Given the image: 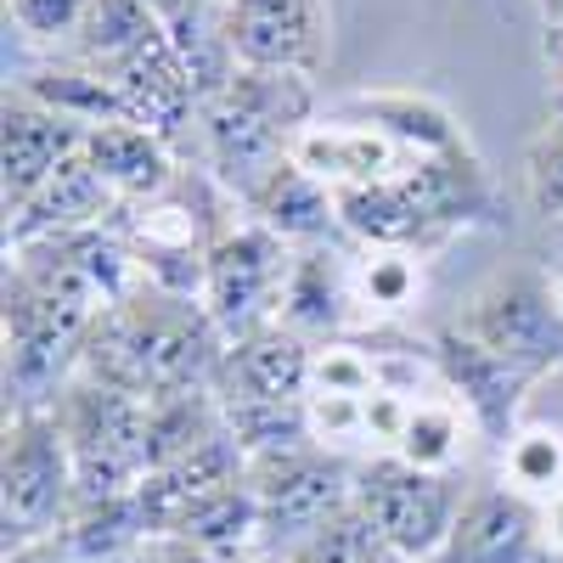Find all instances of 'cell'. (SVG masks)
<instances>
[{
    "mask_svg": "<svg viewBox=\"0 0 563 563\" xmlns=\"http://www.w3.org/2000/svg\"><path fill=\"white\" fill-rule=\"evenodd\" d=\"M310 119H316V90H310L305 74L238 68L198 108L203 169L243 203L276 164H288L294 135Z\"/></svg>",
    "mask_w": 563,
    "mask_h": 563,
    "instance_id": "6da1fadb",
    "label": "cell"
},
{
    "mask_svg": "<svg viewBox=\"0 0 563 563\" xmlns=\"http://www.w3.org/2000/svg\"><path fill=\"white\" fill-rule=\"evenodd\" d=\"M79 474V501L135 496L153 474V400H135L124 389L74 378L52 406Z\"/></svg>",
    "mask_w": 563,
    "mask_h": 563,
    "instance_id": "7a4b0ae2",
    "label": "cell"
},
{
    "mask_svg": "<svg viewBox=\"0 0 563 563\" xmlns=\"http://www.w3.org/2000/svg\"><path fill=\"white\" fill-rule=\"evenodd\" d=\"M79 501L74 451L57 411H7V451H0V530L7 552L57 541Z\"/></svg>",
    "mask_w": 563,
    "mask_h": 563,
    "instance_id": "3957f363",
    "label": "cell"
},
{
    "mask_svg": "<svg viewBox=\"0 0 563 563\" xmlns=\"http://www.w3.org/2000/svg\"><path fill=\"white\" fill-rule=\"evenodd\" d=\"M456 333L507 361L512 372H525L530 384H541L547 372L563 366V305H558V282L541 271H496L479 282L467 305L456 310Z\"/></svg>",
    "mask_w": 563,
    "mask_h": 563,
    "instance_id": "277c9868",
    "label": "cell"
},
{
    "mask_svg": "<svg viewBox=\"0 0 563 563\" xmlns=\"http://www.w3.org/2000/svg\"><path fill=\"white\" fill-rule=\"evenodd\" d=\"M462 501L467 496H462L456 474H422V467H406L400 456L355 462V507L389 558L440 563Z\"/></svg>",
    "mask_w": 563,
    "mask_h": 563,
    "instance_id": "5b68a950",
    "label": "cell"
},
{
    "mask_svg": "<svg viewBox=\"0 0 563 563\" xmlns=\"http://www.w3.org/2000/svg\"><path fill=\"white\" fill-rule=\"evenodd\" d=\"M288 271H294V249L271 238L260 220H238L225 238L209 249V271H203V316L214 321V333L225 344H238L260 327L282 321V294H288Z\"/></svg>",
    "mask_w": 563,
    "mask_h": 563,
    "instance_id": "8992f818",
    "label": "cell"
},
{
    "mask_svg": "<svg viewBox=\"0 0 563 563\" xmlns=\"http://www.w3.org/2000/svg\"><path fill=\"white\" fill-rule=\"evenodd\" d=\"M249 490L260 507V530L265 547L288 552L294 541L316 536L327 519L355 501V462L333 456L321 445H294L276 456H254L249 462Z\"/></svg>",
    "mask_w": 563,
    "mask_h": 563,
    "instance_id": "52a82bcc",
    "label": "cell"
},
{
    "mask_svg": "<svg viewBox=\"0 0 563 563\" xmlns=\"http://www.w3.org/2000/svg\"><path fill=\"white\" fill-rule=\"evenodd\" d=\"M225 40L238 68L316 79L327 68V7L321 0H225Z\"/></svg>",
    "mask_w": 563,
    "mask_h": 563,
    "instance_id": "ba28073f",
    "label": "cell"
},
{
    "mask_svg": "<svg viewBox=\"0 0 563 563\" xmlns=\"http://www.w3.org/2000/svg\"><path fill=\"white\" fill-rule=\"evenodd\" d=\"M0 186H7V214H18L45 180H52L74 153H85V124L57 113L52 102L29 97L23 85H7V108H0Z\"/></svg>",
    "mask_w": 563,
    "mask_h": 563,
    "instance_id": "9c48e42d",
    "label": "cell"
},
{
    "mask_svg": "<svg viewBox=\"0 0 563 563\" xmlns=\"http://www.w3.org/2000/svg\"><path fill=\"white\" fill-rule=\"evenodd\" d=\"M288 158L316 175L327 192H355V186H384L395 175H406L417 158L400 147L395 135H384L378 124H361V119H344V113H316L299 135Z\"/></svg>",
    "mask_w": 563,
    "mask_h": 563,
    "instance_id": "30bf717a",
    "label": "cell"
},
{
    "mask_svg": "<svg viewBox=\"0 0 563 563\" xmlns=\"http://www.w3.org/2000/svg\"><path fill=\"white\" fill-rule=\"evenodd\" d=\"M440 563H552L541 507L507 485L467 490Z\"/></svg>",
    "mask_w": 563,
    "mask_h": 563,
    "instance_id": "8fae6325",
    "label": "cell"
},
{
    "mask_svg": "<svg viewBox=\"0 0 563 563\" xmlns=\"http://www.w3.org/2000/svg\"><path fill=\"white\" fill-rule=\"evenodd\" d=\"M434 350V366L445 389L462 400V411L474 417L479 440H490L496 451L507 445V434L519 429V411H525V395L536 389L525 372H512L507 361H496L490 350H479L474 339H462L456 327H445V333L429 344Z\"/></svg>",
    "mask_w": 563,
    "mask_h": 563,
    "instance_id": "7c38bea8",
    "label": "cell"
},
{
    "mask_svg": "<svg viewBox=\"0 0 563 563\" xmlns=\"http://www.w3.org/2000/svg\"><path fill=\"white\" fill-rule=\"evenodd\" d=\"M113 214H119V198L108 192V180L90 169L85 153H74L18 214H7V249H34V243L79 238V231L108 225Z\"/></svg>",
    "mask_w": 563,
    "mask_h": 563,
    "instance_id": "4fadbf2b",
    "label": "cell"
},
{
    "mask_svg": "<svg viewBox=\"0 0 563 563\" xmlns=\"http://www.w3.org/2000/svg\"><path fill=\"white\" fill-rule=\"evenodd\" d=\"M310 339L288 333L282 321L260 327V333L225 344L220 378H214V400H276L294 406L310 389Z\"/></svg>",
    "mask_w": 563,
    "mask_h": 563,
    "instance_id": "5bb4252c",
    "label": "cell"
},
{
    "mask_svg": "<svg viewBox=\"0 0 563 563\" xmlns=\"http://www.w3.org/2000/svg\"><path fill=\"white\" fill-rule=\"evenodd\" d=\"M282 327L310 344L344 339L355 321V294H350V254L339 249H294L288 294H282Z\"/></svg>",
    "mask_w": 563,
    "mask_h": 563,
    "instance_id": "9a60e30c",
    "label": "cell"
},
{
    "mask_svg": "<svg viewBox=\"0 0 563 563\" xmlns=\"http://www.w3.org/2000/svg\"><path fill=\"white\" fill-rule=\"evenodd\" d=\"M243 214L260 220L271 238H282L288 249H321V243H333V231H344L333 192H327L316 175H305L294 158L276 164L243 198Z\"/></svg>",
    "mask_w": 563,
    "mask_h": 563,
    "instance_id": "2e32d148",
    "label": "cell"
},
{
    "mask_svg": "<svg viewBox=\"0 0 563 563\" xmlns=\"http://www.w3.org/2000/svg\"><path fill=\"white\" fill-rule=\"evenodd\" d=\"M85 158L108 180V192L119 198V209L158 198L164 186L180 175V158H175L169 141L153 135V130H141V124H124V119L85 130Z\"/></svg>",
    "mask_w": 563,
    "mask_h": 563,
    "instance_id": "e0dca14e",
    "label": "cell"
},
{
    "mask_svg": "<svg viewBox=\"0 0 563 563\" xmlns=\"http://www.w3.org/2000/svg\"><path fill=\"white\" fill-rule=\"evenodd\" d=\"M327 113L378 124L384 135L400 141L411 158H440V153L467 147L456 113L445 102H434V97H417V90H355V97H344L339 108H327Z\"/></svg>",
    "mask_w": 563,
    "mask_h": 563,
    "instance_id": "ac0fdd59",
    "label": "cell"
},
{
    "mask_svg": "<svg viewBox=\"0 0 563 563\" xmlns=\"http://www.w3.org/2000/svg\"><path fill=\"white\" fill-rule=\"evenodd\" d=\"M429 271L411 249H361L350 254V294H355V321L361 327H389L417 310Z\"/></svg>",
    "mask_w": 563,
    "mask_h": 563,
    "instance_id": "d6986e66",
    "label": "cell"
},
{
    "mask_svg": "<svg viewBox=\"0 0 563 563\" xmlns=\"http://www.w3.org/2000/svg\"><path fill=\"white\" fill-rule=\"evenodd\" d=\"M474 434L479 429H474V417L462 411V400L451 389H434V395L411 400V417H406V429H400L389 456H400L406 467H422V474H456V462H462Z\"/></svg>",
    "mask_w": 563,
    "mask_h": 563,
    "instance_id": "ffe728a7",
    "label": "cell"
},
{
    "mask_svg": "<svg viewBox=\"0 0 563 563\" xmlns=\"http://www.w3.org/2000/svg\"><path fill=\"white\" fill-rule=\"evenodd\" d=\"M158 12L147 0H90L85 7V23L74 34V63L85 68H108L119 57H130L135 45H147L158 34Z\"/></svg>",
    "mask_w": 563,
    "mask_h": 563,
    "instance_id": "44dd1931",
    "label": "cell"
},
{
    "mask_svg": "<svg viewBox=\"0 0 563 563\" xmlns=\"http://www.w3.org/2000/svg\"><path fill=\"white\" fill-rule=\"evenodd\" d=\"M501 485L547 507L563 490V434L547 422H519L501 445Z\"/></svg>",
    "mask_w": 563,
    "mask_h": 563,
    "instance_id": "7402d4cb",
    "label": "cell"
},
{
    "mask_svg": "<svg viewBox=\"0 0 563 563\" xmlns=\"http://www.w3.org/2000/svg\"><path fill=\"white\" fill-rule=\"evenodd\" d=\"M519 186L536 220H563V113H547V124L525 141Z\"/></svg>",
    "mask_w": 563,
    "mask_h": 563,
    "instance_id": "603a6c76",
    "label": "cell"
},
{
    "mask_svg": "<svg viewBox=\"0 0 563 563\" xmlns=\"http://www.w3.org/2000/svg\"><path fill=\"white\" fill-rule=\"evenodd\" d=\"M90 0H7V18L23 40H68L79 34Z\"/></svg>",
    "mask_w": 563,
    "mask_h": 563,
    "instance_id": "cb8c5ba5",
    "label": "cell"
},
{
    "mask_svg": "<svg viewBox=\"0 0 563 563\" xmlns=\"http://www.w3.org/2000/svg\"><path fill=\"white\" fill-rule=\"evenodd\" d=\"M541 74H547V113H563V23L541 29Z\"/></svg>",
    "mask_w": 563,
    "mask_h": 563,
    "instance_id": "d4e9b609",
    "label": "cell"
},
{
    "mask_svg": "<svg viewBox=\"0 0 563 563\" xmlns=\"http://www.w3.org/2000/svg\"><path fill=\"white\" fill-rule=\"evenodd\" d=\"M541 530H547V552L563 563V490L541 507Z\"/></svg>",
    "mask_w": 563,
    "mask_h": 563,
    "instance_id": "484cf974",
    "label": "cell"
},
{
    "mask_svg": "<svg viewBox=\"0 0 563 563\" xmlns=\"http://www.w3.org/2000/svg\"><path fill=\"white\" fill-rule=\"evenodd\" d=\"M530 7H536L541 29H558V23H563V0H530Z\"/></svg>",
    "mask_w": 563,
    "mask_h": 563,
    "instance_id": "4316f807",
    "label": "cell"
},
{
    "mask_svg": "<svg viewBox=\"0 0 563 563\" xmlns=\"http://www.w3.org/2000/svg\"><path fill=\"white\" fill-rule=\"evenodd\" d=\"M552 282H558V305H563V276H552Z\"/></svg>",
    "mask_w": 563,
    "mask_h": 563,
    "instance_id": "83f0119b",
    "label": "cell"
}]
</instances>
